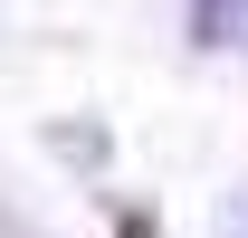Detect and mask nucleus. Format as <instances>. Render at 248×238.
<instances>
[{
    "label": "nucleus",
    "mask_w": 248,
    "mask_h": 238,
    "mask_svg": "<svg viewBox=\"0 0 248 238\" xmlns=\"http://www.w3.org/2000/svg\"><path fill=\"white\" fill-rule=\"evenodd\" d=\"M191 38L201 48H248V0H201L191 10Z\"/></svg>",
    "instance_id": "nucleus-1"
}]
</instances>
